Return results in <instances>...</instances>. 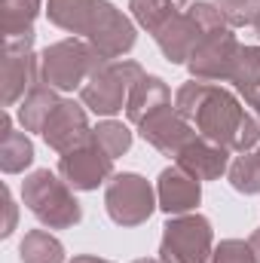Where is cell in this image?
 Instances as JSON below:
<instances>
[{
	"mask_svg": "<svg viewBox=\"0 0 260 263\" xmlns=\"http://www.w3.org/2000/svg\"><path fill=\"white\" fill-rule=\"evenodd\" d=\"M220 28H227L220 9L208 0H196L187 9H181L159 34H153V40H156V46L169 65H187L190 55L196 52V46Z\"/></svg>",
	"mask_w": 260,
	"mask_h": 263,
	"instance_id": "3",
	"label": "cell"
},
{
	"mask_svg": "<svg viewBox=\"0 0 260 263\" xmlns=\"http://www.w3.org/2000/svg\"><path fill=\"white\" fill-rule=\"evenodd\" d=\"M230 83H233L236 95L245 98V104H251L260 95V46H242L239 49Z\"/></svg>",
	"mask_w": 260,
	"mask_h": 263,
	"instance_id": "21",
	"label": "cell"
},
{
	"mask_svg": "<svg viewBox=\"0 0 260 263\" xmlns=\"http://www.w3.org/2000/svg\"><path fill=\"white\" fill-rule=\"evenodd\" d=\"M144 77V67L132 59H114V62H101L95 67V73L86 80V86L80 89V101L86 104V110L110 120L120 110H126L132 86Z\"/></svg>",
	"mask_w": 260,
	"mask_h": 263,
	"instance_id": "5",
	"label": "cell"
},
{
	"mask_svg": "<svg viewBox=\"0 0 260 263\" xmlns=\"http://www.w3.org/2000/svg\"><path fill=\"white\" fill-rule=\"evenodd\" d=\"M3 205H6V223H3L0 236H3V239H9V236L15 233V199H12V193H9V187L3 190Z\"/></svg>",
	"mask_w": 260,
	"mask_h": 263,
	"instance_id": "28",
	"label": "cell"
},
{
	"mask_svg": "<svg viewBox=\"0 0 260 263\" xmlns=\"http://www.w3.org/2000/svg\"><path fill=\"white\" fill-rule=\"evenodd\" d=\"M172 104V89L162 77H153V73H144L129 92V101H126V117H129L132 126L144 123L150 114L162 110Z\"/></svg>",
	"mask_w": 260,
	"mask_h": 263,
	"instance_id": "16",
	"label": "cell"
},
{
	"mask_svg": "<svg viewBox=\"0 0 260 263\" xmlns=\"http://www.w3.org/2000/svg\"><path fill=\"white\" fill-rule=\"evenodd\" d=\"M135 129H138V135H141L153 150H159V153L169 156V159H175L196 135H199L193 123L184 120V117L175 110V104H169V107L150 114V117H147L144 123H138Z\"/></svg>",
	"mask_w": 260,
	"mask_h": 263,
	"instance_id": "12",
	"label": "cell"
},
{
	"mask_svg": "<svg viewBox=\"0 0 260 263\" xmlns=\"http://www.w3.org/2000/svg\"><path fill=\"white\" fill-rule=\"evenodd\" d=\"M70 263H114V260H104V257H95V254H80V257H73Z\"/></svg>",
	"mask_w": 260,
	"mask_h": 263,
	"instance_id": "30",
	"label": "cell"
},
{
	"mask_svg": "<svg viewBox=\"0 0 260 263\" xmlns=\"http://www.w3.org/2000/svg\"><path fill=\"white\" fill-rule=\"evenodd\" d=\"M3 9V37H22L34 34V22L40 9H46V0H0Z\"/></svg>",
	"mask_w": 260,
	"mask_h": 263,
	"instance_id": "22",
	"label": "cell"
},
{
	"mask_svg": "<svg viewBox=\"0 0 260 263\" xmlns=\"http://www.w3.org/2000/svg\"><path fill=\"white\" fill-rule=\"evenodd\" d=\"M22 202L46 230H70L83 220V205L73 196V187L49 168H37L22 181Z\"/></svg>",
	"mask_w": 260,
	"mask_h": 263,
	"instance_id": "2",
	"label": "cell"
},
{
	"mask_svg": "<svg viewBox=\"0 0 260 263\" xmlns=\"http://www.w3.org/2000/svg\"><path fill=\"white\" fill-rule=\"evenodd\" d=\"M208 263H257V257L245 239H224L220 245H214Z\"/></svg>",
	"mask_w": 260,
	"mask_h": 263,
	"instance_id": "27",
	"label": "cell"
},
{
	"mask_svg": "<svg viewBox=\"0 0 260 263\" xmlns=\"http://www.w3.org/2000/svg\"><path fill=\"white\" fill-rule=\"evenodd\" d=\"M211 251H214V230L205 214L190 211L165 220L159 239L162 263H208Z\"/></svg>",
	"mask_w": 260,
	"mask_h": 263,
	"instance_id": "6",
	"label": "cell"
},
{
	"mask_svg": "<svg viewBox=\"0 0 260 263\" xmlns=\"http://www.w3.org/2000/svg\"><path fill=\"white\" fill-rule=\"evenodd\" d=\"M104 208L117 227L132 230V227L147 223L150 214L159 208V202H156V190L150 187V181L144 175L120 172L104 187Z\"/></svg>",
	"mask_w": 260,
	"mask_h": 263,
	"instance_id": "7",
	"label": "cell"
},
{
	"mask_svg": "<svg viewBox=\"0 0 260 263\" xmlns=\"http://www.w3.org/2000/svg\"><path fill=\"white\" fill-rule=\"evenodd\" d=\"M129 9L135 25L144 28L147 34H159L181 12V6H175L172 0H129Z\"/></svg>",
	"mask_w": 260,
	"mask_h": 263,
	"instance_id": "23",
	"label": "cell"
},
{
	"mask_svg": "<svg viewBox=\"0 0 260 263\" xmlns=\"http://www.w3.org/2000/svg\"><path fill=\"white\" fill-rule=\"evenodd\" d=\"M40 138L46 141L49 150H55L59 156L86 144L92 138V126H89V114L83 101L73 98H62V104L52 110V117L46 120V126L40 132Z\"/></svg>",
	"mask_w": 260,
	"mask_h": 263,
	"instance_id": "13",
	"label": "cell"
},
{
	"mask_svg": "<svg viewBox=\"0 0 260 263\" xmlns=\"http://www.w3.org/2000/svg\"><path fill=\"white\" fill-rule=\"evenodd\" d=\"M92 6L95 0H46V18L62 28L73 37H83L89 34V18H92Z\"/></svg>",
	"mask_w": 260,
	"mask_h": 263,
	"instance_id": "19",
	"label": "cell"
},
{
	"mask_svg": "<svg viewBox=\"0 0 260 263\" xmlns=\"http://www.w3.org/2000/svg\"><path fill=\"white\" fill-rule=\"evenodd\" d=\"M248 107H251V114L257 117V123H260V95L254 98V101H251V104H248Z\"/></svg>",
	"mask_w": 260,
	"mask_h": 263,
	"instance_id": "31",
	"label": "cell"
},
{
	"mask_svg": "<svg viewBox=\"0 0 260 263\" xmlns=\"http://www.w3.org/2000/svg\"><path fill=\"white\" fill-rule=\"evenodd\" d=\"M92 135H95V141L114 156V159H120L123 153H129L132 147V129L126 126V123H120V120H101L95 129H92Z\"/></svg>",
	"mask_w": 260,
	"mask_h": 263,
	"instance_id": "25",
	"label": "cell"
},
{
	"mask_svg": "<svg viewBox=\"0 0 260 263\" xmlns=\"http://www.w3.org/2000/svg\"><path fill=\"white\" fill-rule=\"evenodd\" d=\"M239 49L242 43L233 34V28H220L196 46V52L187 62V70L193 80H202V83H230Z\"/></svg>",
	"mask_w": 260,
	"mask_h": 263,
	"instance_id": "11",
	"label": "cell"
},
{
	"mask_svg": "<svg viewBox=\"0 0 260 263\" xmlns=\"http://www.w3.org/2000/svg\"><path fill=\"white\" fill-rule=\"evenodd\" d=\"M132 263H162V260H159V257H156V260H150V257H138V260H132Z\"/></svg>",
	"mask_w": 260,
	"mask_h": 263,
	"instance_id": "32",
	"label": "cell"
},
{
	"mask_svg": "<svg viewBox=\"0 0 260 263\" xmlns=\"http://www.w3.org/2000/svg\"><path fill=\"white\" fill-rule=\"evenodd\" d=\"M254 31H257V37H260V18H257V25H254Z\"/></svg>",
	"mask_w": 260,
	"mask_h": 263,
	"instance_id": "34",
	"label": "cell"
},
{
	"mask_svg": "<svg viewBox=\"0 0 260 263\" xmlns=\"http://www.w3.org/2000/svg\"><path fill=\"white\" fill-rule=\"evenodd\" d=\"M230 150L196 135L193 141L175 156V165H181L184 172H190L196 181H220L230 172Z\"/></svg>",
	"mask_w": 260,
	"mask_h": 263,
	"instance_id": "15",
	"label": "cell"
},
{
	"mask_svg": "<svg viewBox=\"0 0 260 263\" xmlns=\"http://www.w3.org/2000/svg\"><path fill=\"white\" fill-rule=\"evenodd\" d=\"M34 165V144L28 132L12 129L9 110L0 114V168L3 175H22L25 168Z\"/></svg>",
	"mask_w": 260,
	"mask_h": 263,
	"instance_id": "17",
	"label": "cell"
},
{
	"mask_svg": "<svg viewBox=\"0 0 260 263\" xmlns=\"http://www.w3.org/2000/svg\"><path fill=\"white\" fill-rule=\"evenodd\" d=\"M227 181H230V187H233L236 193H245V196L260 193V159H257V153H236V159L230 162Z\"/></svg>",
	"mask_w": 260,
	"mask_h": 263,
	"instance_id": "24",
	"label": "cell"
},
{
	"mask_svg": "<svg viewBox=\"0 0 260 263\" xmlns=\"http://www.w3.org/2000/svg\"><path fill=\"white\" fill-rule=\"evenodd\" d=\"M214 6L220 9L227 28H248L260 18V0H214Z\"/></svg>",
	"mask_w": 260,
	"mask_h": 263,
	"instance_id": "26",
	"label": "cell"
},
{
	"mask_svg": "<svg viewBox=\"0 0 260 263\" xmlns=\"http://www.w3.org/2000/svg\"><path fill=\"white\" fill-rule=\"evenodd\" d=\"M254 153H257V159H260V147H257V150H254Z\"/></svg>",
	"mask_w": 260,
	"mask_h": 263,
	"instance_id": "35",
	"label": "cell"
},
{
	"mask_svg": "<svg viewBox=\"0 0 260 263\" xmlns=\"http://www.w3.org/2000/svg\"><path fill=\"white\" fill-rule=\"evenodd\" d=\"M59 104H62L59 89H52V86H46V83H37V86L22 98V104L15 107L22 129L25 132H43L46 120L52 117V110H55Z\"/></svg>",
	"mask_w": 260,
	"mask_h": 263,
	"instance_id": "18",
	"label": "cell"
},
{
	"mask_svg": "<svg viewBox=\"0 0 260 263\" xmlns=\"http://www.w3.org/2000/svg\"><path fill=\"white\" fill-rule=\"evenodd\" d=\"M156 202H159V211H165L169 217L190 214L202 202V181H196L181 165H169L156 178Z\"/></svg>",
	"mask_w": 260,
	"mask_h": 263,
	"instance_id": "14",
	"label": "cell"
},
{
	"mask_svg": "<svg viewBox=\"0 0 260 263\" xmlns=\"http://www.w3.org/2000/svg\"><path fill=\"white\" fill-rule=\"evenodd\" d=\"M175 110L190 120L196 132L230 153H251L260 147V123L251 110L242 107L236 92L224 89L220 83L187 80L175 92Z\"/></svg>",
	"mask_w": 260,
	"mask_h": 263,
	"instance_id": "1",
	"label": "cell"
},
{
	"mask_svg": "<svg viewBox=\"0 0 260 263\" xmlns=\"http://www.w3.org/2000/svg\"><path fill=\"white\" fill-rule=\"evenodd\" d=\"M86 40L98 49L101 59L114 62V59H123V55H129L132 49H135V43H138V25L132 22L120 6H114L110 0H95Z\"/></svg>",
	"mask_w": 260,
	"mask_h": 263,
	"instance_id": "9",
	"label": "cell"
},
{
	"mask_svg": "<svg viewBox=\"0 0 260 263\" xmlns=\"http://www.w3.org/2000/svg\"><path fill=\"white\" fill-rule=\"evenodd\" d=\"M248 245H251V251H254V257L260 263V230H254L251 236H248Z\"/></svg>",
	"mask_w": 260,
	"mask_h": 263,
	"instance_id": "29",
	"label": "cell"
},
{
	"mask_svg": "<svg viewBox=\"0 0 260 263\" xmlns=\"http://www.w3.org/2000/svg\"><path fill=\"white\" fill-rule=\"evenodd\" d=\"M22 263H65V245L49 230H28L18 242Z\"/></svg>",
	"mask_w": 260,
	"mask_h": 263,
	"instance_id": "20",
	"label": "cell"
},
{
	"mask_svg": "<svg viewBox=\"0 0 260 263\" xmlns=\"http://www.w3.org/2000/svg\"><path fill=\"white\" fill-rule=\"evenodd\" d=\"M101 62H107V59H101L89 40L67 37L59 43H49L40 52V83H46L59 92L83 89Z\"/></svg>",
	"mask_w": 260,
	"mask_h": 263,
	"instance_id": "4",
	"label": "cell"
},
{
	"mask_svg": "<svg viewBox=\"0 0 260 263\" xmlns=\"http://www.w3.org/2000/svg\"><path fill=\"white\" fill-rule=\"evenodd\" d=\"M37 34L3 37V65H0V89L3 107H18L22 98L40 83V55L34 52Z\"/></svg>",
	"mask_w": 260,
	"mask_h": 263,
	"instance_id": "8",
	"label": "cell"
},
{
	"mask_svg": "<svg viewBox=\"0 0 260 263\" xmlns=\"http://www.w3.org/2000/svg\"><path fill=\"white\" fill-rule=\"evenodd\" d=\"M114 162L117 159L92 135L86 144H80V147H73V150H67V153L59 156V175L73 190L92 193L98 187H107V181L114 178Z\"/></svg>",
	"mask_w": 260,
	"mask_h": 263,
	"instance_id": "10",
	"label": "cell"
},
{
	"mask_svg": "<svg viewBox=\"0 0 260 263\" xmlns=\"http://www.w3.org/2000/svg\"><path fill=\"white\" fill-rule=\"evenodd\" d=\"M172 3H175V6H181V9H184V6H190V0H172Z\"/></svg>",
	"mask_w": 260,
	"mask_h": 263,
	"instance_id": "33",
	"label": "cell"
}]
</instances>
